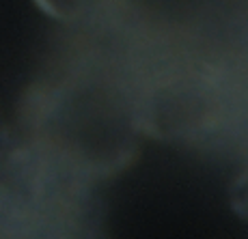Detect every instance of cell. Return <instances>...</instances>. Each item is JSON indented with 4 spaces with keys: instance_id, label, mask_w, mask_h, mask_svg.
Here are the masks:
<instances>
[{
    "instance_id": "6da1fadb",
    "label": "cell",
    "mask_w": 248,
    "mask_h": 239,
    "mask_svg": "<svg viewBox=\"0 0 248 239\" xmlns=\"http://www.w3.org/2000/svg\"><path fill=\"white\" fill-rule=\"evenodd\" d=\"M37 7L54 20H74L93 0H35Z\"/></svg>"
}]
</instances>
